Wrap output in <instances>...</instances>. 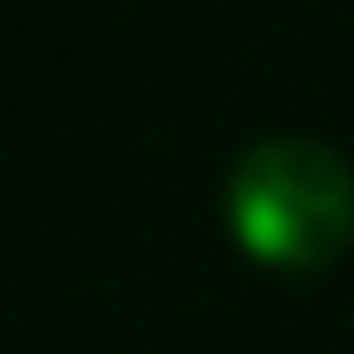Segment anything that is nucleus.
<instances>
[{"label": "nucleus", "mask_w": 354, "mask_h": 354, "mask_svg": "<svg viewBox=\"0 0 354 354\" xmlns=\"http://www.w3.org/2000/svg\"><path fill=\"white\" fill-rule=\"evenodd\" d=\"M224 224L253 261L318 268L354 239V167L318 138H261L224 174Z\"/></svg>", "instance_id": "nucleus-1"}]
</instances>
